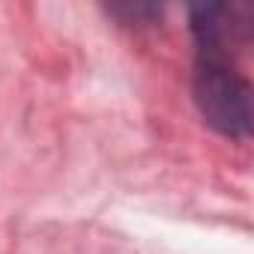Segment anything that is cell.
<instances>
[{
    "label": "cell",
    "instance_id": "cell-1",
    "mask_svg": "<svg viewBox=\"0 0 254 254\" xmlns=\"http://www.w3.org/2000/svg\"><path fill=\"white\" fill-rule=\"evenodd\" d=\"M194 102L215 132L242 138L251 132V87L230 66L227 54L200 51L194 66Z\"/></svg>",
    "mask_w": 254,
    "mask_h": 254
}]
</instances>
